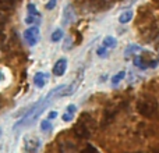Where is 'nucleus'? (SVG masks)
<instances>
[{
	"label": "nucleus",
	"instance_id": "f257e3e1",
	"mask_svg": "<svg viewBox=\"0 0 159 153\" xmlns=\"http://www.w3.org/2000/svg\"><path fill=\"white\" fill-rule=\"evenodd\" d=\"M137 29H138V32H140L141 38H143L144 42H147V43L154 42L159 36L158 22L148 7H143L140 10V17H138V20H137Z\"/></svg>",
	"mask_w": 159,
	"mask_h": 153
},
{
	"label": "nucleus",
	"instance_id": "f03ea898",
	"mask_svg": "<svg viewBox=\"0 0 159 153\" xmlns=\"http://www.w3.org/2000/svg\"><path fill=\"white\" fill-rule=\"evenodd\" d=\"M96 120L89 114V113H82L78 117L75 125L73 127V131H74L75 137L81 138V139H88V138L92 137V134L96 131Z\"/></svg>",
	"mask_w": 159,
	"mask_h": 153
},
{
	"label": "nucleus",
	"instance_id": "7ed1b4c3",
	"mask_svg": "<svg viewBox=\"0 0 159 153\" xmlns=\"http://www.w3.org/2000/svg\"><path fill=\"white\" fill-rule=\"evenodd\" d=\"M137 111L145 118H154L159 111V102L152 95H143L137 100Z\"/></svg>",
	"mask_w": 159,
	"mask_h": 153
},
{
	"label": "nucleus",
	"instance_id": "20e7f679",
	"mask_svg": "<svg viewBox=\"0 0 159 153\" xmlns=\"http://www.w3.org/2000/svg\"><path fill=\"white\" fill-rule=\"evenodd\" d=\"M134 66L140 70L155 68V67L159 66V57H152L151 53L143 50L140 55L134 57Z\"/></svg>",
	"mask_w": 159,
	"mask_h": 153
},
{
	"label": "nucleus",
	"instance_id": "39448f33",
	"mask_svg": "<svg viewBox=\"0 0 159 153\" xmlns=\"http://www.w3.org/2000/svg\"><path fill=\"white\" fill-rule=\"evenodd\" d=\"M41 148V141L35 135H25L22 139V152L24 153H38Z\"/></svg>",
	"mask_w": 159,
	"mask_h": 153
},
{
	"label": "nucleus",
	"instance_id": "423d86ee",
	"mask_svg": "<svg viewBox=\"0 0 159 153\" xmlns=\"http://www.w3.org/2000/svg\"><path fill=\"white\" fill-rule=\"evenodd\" d=\"M22 36H24L25 42H27L30 46H35V45L39 42V39H41L39 27L38 25H32V27L27 28V29L24 31V33H22Z\"/></svg>",
	"mask_w": 159,
	"mask_h": 153
},
{
	"label": "nucleus",
	"instance_id": "0eeeda50",
	"mask_svg": "<svg viewBox=\"0 0 159 153\" xmlns=\"http://www.w3.org/2000/svg\"><path fill=\"white\" fill-rule=\"evenodd\" d=\"M89 4L93 11H105L113 7L115 0H91Z\"/></svg>",
	"mask_w": 159,
	"mask_h": 153
},
{
	"label": "nucleus",
	"instance_id": "6e6552de",
	"mask_svg": "<svg viewBox=\"0 0 159 153\" xmlns=\"http://www.w3.org/2000/svg\"><path fill=\"white\" fill-rule=\"evenodd\" d=\"M66 70H67V59L61 57L55 63V66H53V68H52V72L56 76H61V75H64Z\"/></svg>",
	"mask_w": 159,
	"mask_h": 153
},
{
	"label": "nucleus",
	"instance_id": "1a4fd4ad",
	"mask_svg": "<svg viewBox=\"0 0 159 153\" xmlns=\"http://www.w3.org/2000/svg\"><path fill=\"white\" fill-rule=\"evenodd\" d=\"M74 20H75V11L73 8V6L71 4L66 6L63 10V21H61L63 25H70Z\"/></svg>",
	"mask_w": 159,
	"mask_h": 153
},
{
	"label": "nucleus",
	"instance_id": "9d476101",
	"mask_svg": "<svg viewBox=\"0 0 159 153\" xmlns=\"http://www.w3.org/2000/svg\"><path fill=\"white\" fill-rule=\"evenodd\" d=\"M48 81H49V75H48L46 72L39 71L34 75V85H35L38 89H42V88L48 84Z\"/></svg>",
	"mask_w": 159,
	"mask_h": 153
},
{
	"label": "nucleus",
	"instance_id": "9b49d317",
	"mask_svg": "<svg viewBox=\"0 0 159 153\" xmlns=\"http://www.w3.org/2000/svg\"><path fill=\"white\" fill-rule=\"evenodd\" d=\"M143 52V47L140 46V45H135V43H131L129 45V46L126 47V50H124V57L126 59H134L135 56H138L140 53Z\"/></svg>",
	"mask_w": 159,
	"mask_h": 153
},
{
	"label": "nucleus",
	"instance_id": "f8f14e48",
	"mask_svg": "<svg viewBox=\"0 0 159 153\" xmlns=\"http://www.w3.org/2000/svg\"><path fill=\"white\" fill-rule=\"evenodd\" d=\"M133 17H134L133 10H126L119 15V22H120V24H129V22L133 20Z\"/></svg>",
	"mask_w": 159,
	"mask_h": 153
},
{
	"label": "nucleus",
	"instance_id": "ddd939ff",
	"mask_svg": "<svg viewBox=\"0 0 159 153\" xmlns=\"http://www.w3.org/2000/svg\"><path fill=\"white\" fill-rule=\"evenodd\" d=\"M17 0H0V10L2 11H10L14 8Z\"/></svg>",
	"mask_w": 159,
	"mask_h": 153
},
{
	"label": "nucleus",
	"instance_id": "4468645a",
	"mask_svg": "<svg viewBox=\"0 0 159 153\" xmlns=\"http://www.w3.org/2000/svg\"><path fill=\"white\" fill-rule=\"evenodd\" d=\"M116 45H117V41L113 36H106V38L102 41V46L106 47V49H115Z\"/></svg>",
	"mask_w": 159,
	"mask_h": 153
},
{
	"label": "nucleus",
	"instance_id": "2eb2a0df",
	"mask_svg": "<svg viewBox=\"0 0 159 153\" xmlns=\"http://www.w3.org/2000/svg\"><path fill=\"white\" fill-rule=\"evenodd\" d=\"M27 13L30 17H34V18H38L41 17V13L38 11V8H36V6L34 4V3H30V4L27 6Z\"/></svg>",
	"mask_w": 159,
	"mask_h": 153
},
{
	"label": "nucleus",
	"instance_id": "dca6fc26",
	"mask_svg": "<svg viewBox=\"0 0 159 153\" xmlns=\"http://www.w3.org/2000/svg\"><path fill=\"white\" fill-rule=\"evenodd\" d=\"M63 36H64L63 29L57 28V29H55L52 32V35H50V41H52V42H60L61 39H63Z\"/></svg>",
	"mask_w": 159,
	"mask_h": 153
},
{
	"label": "nucleus",
	"instance_id": "f3484780",
	"mask_svg": "<svg viewBox=\"0 0 159 153\" xmlns=\"http://www.w3.org/2000/svg\"><path fill=\"white\" fill-rule=\"evenodd\" d=\"M124 76H126V71H119L117 74H115L112 76V84L113 85H117V84H120V81H123L124 79Z\"/></svg>",
	"mask_w": 159,
	"mask_h": 153
},
{
	"label": "nucleus",
	"instance_id": "a211bd4d",
	"mask_svg": "<svg viewBox=\"0 0 159 153\" xmlns=\"http://www.w3.org/2000/svg\"><path fill=\"white\" fill-rule=\"evenodd\" d=\"M52 129V123L49 120H42L41 121V131L42 132H49Z\"/></svg>",
	"mask_w": 159,
	"mask_h": 153
},
{
	"label": "nucleus",
	"instance_id": "6ab92c4d",
	"mask_svg": "<svg viewBox=\"0 0 159 153\" xmlns=\"http://www.w3.org/2000/svg\"><path fill=\"white\" fill-rule=\"evenodd\" d=\"M80 153H101V152H99L93 145H87Z\"/></svg>",
	"mask_w": 159,
	"mask_h": 153
},
{
	"label": "nucleus",
	"instance_id": "aec40b11",
	"mask_svg": "<svg viewBox=\"0 0 159 153\" xmlns=\"http://www.w3.org/2000/svg\"><path fill=\"white\" fill-rule=\"evenodd\" d=\"M96 55H98L99 57H106V55H107V49H106V47H103V46L98 47V49H96Z\"/></svg>",
	"mask_w": 159,
	"mask_h": 153
},
{
	"label": "nucleus",
	"instance_id": "412c9836",
	"mask_svg": "<svg viewBox=\"0 0 159 153\" xmlns=\"http://www.w3.org/2000/svg\"><path fill=\"white\" fill-rule=\"evenodd\" d=\"M56 4H57V0H49V2L45 4V8L50 11V10H53V8L56 7Z\"/></svg>",
	"mask_w": 159,
	"mask_h": 153
},
{
	"label": "nucleus",
	"instance_id": "4be33fe9",
	"mask_svg": "<svg viewBox=\"0 0 159 153\" xmlns=\"http://www.w3.org/2000/svg\"><path fill=\"white\" fill-rule=\"evenodd\" d=\"M61 118H63V121H64V123H70V121H73V118H74V114H71V113H64V114H63V117H61Z\"/></svg>",
	"mask_w": 159,
	"mask_h": 153
},
{
	"label": "nucleus",
	"instance_id": "5701e85b",
	"mask_svg": "<svg viewBox=\"0 0 159 153\" xmlns=\"http://www.w3.org/2000/svg\"><path fill=\"white\" fill-rule=\"evenodd\" d=\"M66 111L67 113H71V114H75V113H77V106H75V104H69Z\"/></svg>",
	"mask_w": 159,
	"mask_h": 153
},
{
	"label": "nucleus",
	"instance_id": "b1692460",
	"mask_svg": "<svg viewBox=\"0 0 159 153\" xmlns=\"http://www.w3.org/2000/svg\"><path fill=\"white\" fill-rule=\"evenodd\" d=\"M57 117V111L56 110H52V111H49V114H48V120H55V118Z\"/></svg>",
	"mask_w": 159,
	"mask_h": 153
},
{
	"label": "nucleus",
	"instance_id": "393cba45",
	"mask_svg": "<svg viewBox=\"0 0 159 153\" xmlns=\"http://www.w3.org/2000/svg\"><path fill=\"white\" fill-rule=\"evenodd\" d=\"M3 79H4V75H3V72L0 71V81H3Z\"/></svg>",
	"mask_w": 159,
	"mask_h": 153
},
{
	"label": "nucleus",
	"instance_id": "a878e982",
	"mask_svg": "<svg viewBox=\"0 0 159 153\" xmlns=\"http://www.w3.org/2000/svg\"><path fill=\"white\" fill-rule=\"evenodd\" d=\"M0 38H3V33H2V31H0Z\"/></svg>",
	"mask_w": 159,
	"mask_h": 153
},
{
	"label": "nucleus",
	"instance_id": "bb28decb",
	"mask_svg": "<svg viewBox=\"0 0 159 153\" xmlns=\"http://www.w3.org/2000/svg\"><path fill=\"white\" fill-rule=\"evenodd\" d=\"M80 2H87V0H80ZM89 2H91V0H89Z\"/></svg>",
	"mask_w": 159,
	"mask_h": 153
},
{
	"label": "nucleus",
	"instance_id": "cd10ccee",
	"mask_svg": "<svg viewBox=\"0 0 159 153\" xmlns=\"http://www.w3.org/2000/svg\"><path fill=\"white\" fill-rule=\"evenodd\" d=\"M154 2H158V4H159V0H154Z\"/></svg>",
	"mask_w": 159,
	"mask_h": 153
},
{
	"label": "nucleus",
	"instance_id": "c85d7f7f",
	"mask_svg": "<svg viewBox=\"0 0 159 153\" xmlns=\"http://www.w3.org/2000/svg\"><path fill=\"white\" fill-rule=\"evenodd\" d=\"M0 135H2V128H0Z\"/></svg>",
	"mask_w": 159,
	"mask_h": 153
}]
</instances>
